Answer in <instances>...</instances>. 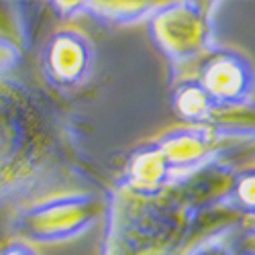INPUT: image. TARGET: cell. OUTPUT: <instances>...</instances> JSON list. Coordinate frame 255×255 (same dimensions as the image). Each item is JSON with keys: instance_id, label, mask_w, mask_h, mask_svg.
Returning a JSON list of instances; mask_svg holds the SVG:
<instances>
[{"instance_id": "7c38bea8", "label": "cell", "mask_w": 255, "mask_h": 255, "mask_svg": "<svg viewBox=\"0 0 255 255\" xmlns=\"http://www.w3.org/2000/svg\"><path fill=\"white\" fill-rule=\"evenodd\" d=\"M169 104L174 115L184 125L204 127L217 102L210 98V94L200 86L194 76H182L172 84Z\"/></svg>"}, {"instance_id": "6da1fadb", "label": "cell", "mask_w": 255, "mask_h": 255, "mask_svg": "<svg viewBox=\"0 0 255 255\" xmlns=\"http://www.w3.org/2000/svg\"><path fill=\"white\" fill-rule=\"evenodd\" d=\"M111 188L82 143L76 117L0 61V227L41 198Z\"/></svg>"}, {"instance_id": "9a60e30c", "label": "cell", "mask_w": 255, "mask_h": 255, "mask_svg": "<svg viewBox=\"0 0 255 255\" xmlns=\"http://www.w3.org/2000/svg\"><path fill=\"white\" fill-rule=\"evenodd\" d=\"M47 6L63 23H70V20L86 14V2L84 0H59V2H49Z\"/></svg>"}, {"instance_id": "2e32d148", "label": "cell", "mask_w": 255, "mask_h": 255, "mask_svg": "<svg viewBox=\"0 0 255 255\" xmlns=\"http://www.w3.org/2000/svg\"><path fill=\"white\" fill-rule=\"evenodd\" d=\"M182 255H237V253L233 251V245L227 239H210L190 247Z\"/></svg>"}, {"instance_id": "ac0fdd59", "label": "cell", "mask_w": 255, "mask_h": 255, "mask_svg": "<svg viewBox=\"0 0 255 255\" xmlns=\"http://www.w3.org/2000/svg\"><path fill=\"white\" fill-rule=\"evenodd\" d=\"M0 255H39L37 249L23 239H8L0 243Z\"/></svg>"}, {"instance_id": "9c48e42d", "label": "cell", "mask_w": 255, "mask_h": 255, "mask_svg": "<svg viewBox=\"0 0 255 255\" xmlns=\"http://www.w3.org/2000/svg\"><path fill=\"white\" fill-rule=\"evenodd\" d=\"M123 184L143 194H159L169 188L176 180L163 151L155 141L143 143L129 153L123 167V176L119 178Z\"/></svg>"}, {"instance_id": "8fae6325", "label": "cell", "mask_w": 255, "mask_h": 255, "mask_svg": "<svg viewBox=\"0 0 255 255\" xmlns=\"http://www.w3.org/2000/svg\"><path fill=\"white\" fill-rule=\"evenodd\" d=\"M206 129L215 133L221 141L243 145L255 141V100L237 102V104H215Z\"/></svg>"}, {"instance_id": "3957f363", "label": "cell", "mask_w": 255, "mask_h": 255, "mask_svg": "<svg viewBox=\"0 0 255 255\" xmlns=\"http://www.w3.org/2000/svg\"><path fill=\"white\" fill-rule=\"evenodd\" d=\"M106 212V194L61 192L16 210L6 223L12 239L57 245L82 237Z\"/></svg>"}, {"instance_id": "ffe728a7", "label": "cell", "mask_w": 255, "mask_h": 255, "mask_svg": "<svg viewBox=\"0 0 255 255\" xmlns=\"http://www.w3.org/2000/svg\"><path fill=\"white\" fill-rule=\"evenodd\" d=\"M247 225H249V227H255V219H253V221H249Z\"/></svg>"}, {"instance_id": "30bf717a", "label": "cell", "mask_w": 255, "mask_h": 255, "mask_svg": "<svg viewBox=\"0 0 255 255\" xmlns=\"http://www.w3.org/2000/svg\"><path fill=\"white\" fill-rule=\"evenodd\" d=\"M27 8V2L0 0V61L12 68L27 59L33 43Z\"/></svg>"}, {"instance_id": "277c9868", "label": "cell", "mask_w": 255, "mask_h": 255, "mask_svg": "<svg viewBox=\"0 0 255 255\" xmlns=\"http://www.w3.org/2000/svg\"><path fill=\"white\" fill-rule=\"evenodd\" d=\"M215 2H159L147 18V33L178 80L188 63H198L215 47Z\"/></svg>"}, {"instance_id": "5b68a950", "label": "cell", "mask_w": 255, "mask_h": 255, "mask_svg": "<svg viewBox=\"0 0 255 255\" xmlns=\"http://www.w3.org/2000/svg\"><path fill=\"white\" fill-rule=\"evenodd\" d=\"M96 51L92 41L78 29L55 31L43 47L41 70L47 86L55 92H72L86 84L94 72Z\"/></svg>"}, {"instance_id": "8992f818", "label": "cell", "mask_w": 255, "mask_h": 255, "mask_svg": "<svg viewBox=\"0 0 255 255\" xmlns=\"http://www.w3.org/2000/svg\"><path fill=\"white\" fill-rule=\"evenodd\" d=\"M194 78L217 104L247 102L255 92L253 63L233 47H212L196 63Z\"/></svg>"}, {"instance_id": "52a82bcc", "label": "cell", "mask_w": 255, "mask_h": 255, "mask_svg": "<svg viewBox=\"0 0 255 255\" xmlns=\"http://www.w3.org/2000/svg\"><path fill=\"white\" fill-rule=\"evenodd\" d=\"M237 172L239 169L221 155L200 165L194 172L176 178L169 184L167 192L194 215L204 208L229 202L237 180Z\"/></svg>"}, {"instance_id": "4fadbf2b", "label": "cell", "mask_w": 255, "mask_h": 255, "mask_svg": "<svg viewBox=\"0 0 255 255\" xmlns=\"http://www.w3.org/2000/svg\"><path fill=\"white\" fill-rule=\"evenodd\" d=\"M159 6V2H129V0H96V2H86V16L106 27H125V25H137L147 23L151 12Z\"/></svg>"}, {"instance_id": "d6986e66", "label": "cell", "mask_w": 255, "mask_h": 255, "mask_svg": "<svg viewBox=\"0 0 255 255\" xmlns=\"http://www.w3.org/2000/svg\"><path fill=\"white\" fill-rule=\"evenodd\" d=\"M223 157L233 163V161H243V159H255V141L253 143H243V145H231V149L223 153Z\"/></svg>"}, {"instance_id": "7a4b0ae2", "label": "cell", "mask_w": 255, "mask_h": 255, "mask_svg": "<svg viewBox=\"0 0 255 255\" xmlns=\"http://www.w3.org/2000/svg\"><path fill=\"white\" fill-rule=\"evenodd\" d=\"M100 255H182L192 212L172 194H143L117 180L106 194Z\"/></svg>"}, {"instance_id": "ba28073f", "label": "cell", "mask_w": 255, "mask_h": 255, "mask_svg": "<svg viewBox=\"0 0 255 255\" xmlns=\"http://www.w3.org/2000/svg\"><path fill=\"white\" fill-rule=\"evenodd\" d=\"M176 178L194 172L200 165L221 157L231 145L221 141L206 127H176L155 139Z\"/></svg>"}, {"instance_id": "e0dca14e", "label": "cell", "mask_w": 255, "mask_h": 255, "mask_svg": "<svg viewBox=\"0 0 255 255\" xmlns=\"http://www.w3.org/2000/svg\"><path fill=\"white\" fill-rule=\"evenodd\" d=\"M231 245L237 255H255V227L245 225Z\"/></svg>"}, {"instance_id": "5bb4252c", "label": "cell", "mask_w": 255, "mask_h": 255, "mask_svg": "<svg viewBox=\"0 0 255 255\" xmlns=\"http://www.w3.org/2000/svg\"><path fill=\"white\" fill-rule=\"evenodd\" d=\"M229 202L247 219V223L255 219V167H245L237 172Z\"/></svg>"}]
</instances>
